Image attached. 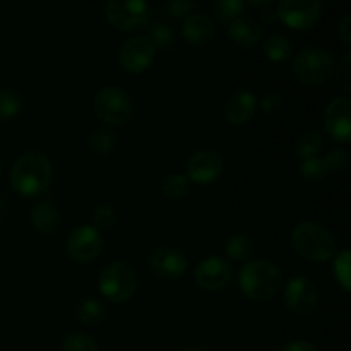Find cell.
<instances>
[{
    "instance_id": "cell-1",
    "label": "cell",
    "mask_w": 351,
    "mask_h": 351,
    "mask_svg": "<svg viewBox=\"0 0 351 351\" xmlns=\"http://www.w3.org/2000/svg\"><path fill=\"white\" fill-rule=\"evenodd\" d=\"M10 187L23 197H38L50 189L53 180V165L47 154L27 151L10 167Z\"/></svg>"
},
{
    "instance_id": "cell-2",
    "label": "cell",
    "mask_w": 351,
    "mask_h": 351,
    "mask_svg": "<svg viewBox=\"0 0 351 351\" xmlns=\"http://www.w3.org/2000/svg\"><path fill=\"white\" fill-rule=\"evenodd\" d=\"M237 283L247 300L264 304L273 300L283 288V271L266 259L247 261L237 274Z\"/></svg>"
},
{
    "instance_id": "cell-3",
    "label": "cell",
    "mask_w": 351,
    "mask_h": 351,
    "mask_svg": "<svg viewBox=\"0 0 351 351\" xmlns=\"http://www.w3.org/2000/svg\"><path fill=\"white\" fill-rule=\"evenodd\" d=\"M291 245L302 259L314 264L328 263L338 252V243L332 233L315 221L298 223L291 232Z\"/></svg>"
},
{
    "instance_id": "cell-4",
    "label": "cell",
    "mask_w": 351,
    "mask_h": 351,
    "mask_svg": "<svg viewBox=\"0 0 351 351\" xmlns=\"http://www.w3.org/2000/svg\"><path fill=\"white\" fill-rule=\"evenodd\" d=\"M291 72L300 84L315 88L328 82L335 74V58L324 48L307 47L295 55Z\"/></svg>"
},
{
    "instance_id": "cell-5",
    "label": "cell",
    "mask_w": 351,
    "mask_h": 351,
    "mask_svg": "<svg viewBox=\"0 0 351 351\" xmlns=\"http://www.w3.org/2000/svg\"><path fill=\"white\" fill-rule=\"evenodd\" d=\"M99 293L112 304H127L136 295L139 280H137L136 269L123 261L108 264L101 271L98 280Z\"/></svg>"
},
{
    "instance_id": "cell-6",
    "label": "cell",
    "mask_w": 351,
    "mask_h": 351,
    "mask_svg": "<svg viewBox=\"0 0 351 351\" xmlns=\"http://www.w3.org/2000/svg\"><path fill=\"white\" fill-rule=\"evenodd\" d=\"M95 115L108 127H122L132 119L134 101L129 93L119 86H105L93 99Z\"/></svg>"
},
{
    "instance_id": "cell-7",
    "label": "cell",
    "mask_w": 351,
    "mask_h": 351,
    "mask_svg": "<svg viewBox=\"0 0 351 351\" xmlns=\"http://www.w3.org/2000/svg\"><path fill=\"white\" fill-rule=\"evenodd\" d=\"M149 5L146 0H108L105 17L110 26L122 33H134L149 23Z\"/></svg>"
},
{
    "instance_id": "cell-8",
    "label": "cell",
    "mask_w": 351,
    "mask_h": 351,
    "mask_svg": "<svg viewBox=\"0 0 351 351\" xmlns=\"http://www.w3.org/2000/svg\"><path fill=\"white\" fill-rule=\"evenodd\" d=\"M69 257L77 264H89L95 263L101 256L105 249V239L101 232L96 230L93 225H81L75 226L67 237L65 242Z\"/></svg>"
},
{
    "instance_id": "cell-9",
    "label": "cell",
    "mask_w": 351,
    "mask_h": 351,
    "mask_svg": "<svg viewBox=\"0 0 351 351\" xmlns=\"http://www.w3.org/2000/svg\"><path fill=\"white\" fill-rule=\"evenodd\" d=\"M321 0H280L276 17L290 29L307 31L321 19Z\"/></svg>"
},
{
    "instance_id": "cell-10",
    "label": "cell",
    "mask_w": 351,
    "mask_h": 351,
    "mask_svg": "<svg viewBox=\"0 0 351 351\" xmlns=\"http://www.w3.org/2000/svg\"><path fill=\"white\" fill-rule=\"evenodd\" d=\"M283 290V302L288 311L295 315H311L315 311L319 302V291L314 281L305 276L291 278Z\"/></svg>"
},
{
    "instance_id": "cell-11",
    "label": "cell",
    "mask_w": 351,
    "mask_h": 351,
    "mask_svg": "<svg viewBox=\"0 0 351 351\" xmlns=\"http://www.w3.org/2000/svg\"><path fill=\"white\" fill-rule=\"evenodd\" d=\"M233 267L221 256H208L195 266L194 281L201 290L221 291L232 283Z\"/></svg>"
},
{
    "instance_id": "cell-12",
    "label": "cell",
    "mask_w": 351,
    "mask_h": 351,
    "mask_svg": "<svg viewBox=\"0 0 351 351\" xmlns=\"http://www.w3.org/2000/svg\"><path fill=\"white\" fill-rule=\"evenodd\" d=\"M156 50L158 48L146 34H137V36L129 38L120 48V65L129 74H143L154 62Z\"/></svg>"
},
{
    "instance_id": "cell-13",
    "label": "cell",
    "mask_w": 351,
    "mask_h": 351,
    "mask_svg": "<svg viewBox=\"0 0 351 351\" xmlns=\"http://www.w3.org/2000/svg\"><path fill=\"white\" fill-rule=\"evenodd\" d=\"M225 163L213 149H199L185 163V177L197 185H211L221 178Z\"/></svg>"
},
{
    "instance_id": "cell-14",
    "label": "cell",
    "mask_w": 351,
    "mask_h": 351,
    "mask_svg": "<svg viewBox=\"0 0 351 351\" xmlns=\"http://www.w3.org/2000/svg\"><path fill=\"white\" fill-rule=\"evenodd\" d=\"M324 132L339 144L351 143V99L336 96L324 110Z\"/></svg>"
},
{
    "instance_id": "cell-15",
    "label": "cell",
    "mask_w": 351,
    "mask_h": 351,
    "mask_svg": "<svg viewBox=\"0 0 351 351\" xmlns=\"http://www.w3.org/2000/svg\"><path fill=\"white\" fill-rule=\"evenodd\" d=\"M149 267L154 276L167 281H175L180 280L187 273L189 261L182 250L163 245L153 250V254L149 256Z\"/></svg>"
},
{
    "instance_id": "cell-16",
    "label": "cell",
    "mask_w": 351,
    "mask_h": 351,
    "mask_svg": "<svg viewBox=\"0 0 351 351\" xmlns=\"http://www.w3.org/2000/svg\"><path fill=\"white\" fill-rule=\"evenodd\" d=\"M257 112V98L254 96L252 91L247 89H240V91L233 93L225 103L223 108V117L228 123L235 127L247 125L250 120L254 119Z\"/></svg>"
},
{
    "instance_id": "cell-17",
    "label": "cell",
    "mask_w": 351,
    "mask_h": 351,
    "mask_svg": "<svg viewBox=\"0 0 351 351\" xmlns=\"http://www.w3.org/2000/svg\"><path fill=\"white\" fill-rule=\"evenodd\" d=\"M182 36L191 47L204 48L216 38V26L204 14H191L182 23Z\"/></svg>"
},
{
    "instance_id": "cell-18",
    "label": "cell",
    "mask_w": 351,
    "mask_h": 351,
    "mask_svg": "<svg viewBox=\"0 0 351 351\" xmlns=\"http://www.w3.org/2000/svg\"><path fill=\"white\" fill-rule=\"evenodd\" d=\"M228 38L240 48H254L263 40V26L252 17L240 16L228 24Z\"/></svg>"
},
{
    "instance_id": "cell-19",
    "label": "cell",
    "mask_w": 351,
    "mask_h": 351,
    "mask_svg": "<svg viewBox=\"0 0 351 351\" xmlns=\"http://www.w3.org/2000/svg\"><path fill=\"white\" fill-rule=\"evenodd\" d=\"M29 221L31 226L36 230L41 235H50L57 230L58 223H60V215H58L57 208L50 202H38L31 208L29 211Z\"/></svg>"
},
{
    "instance_id": "cell-20",
    "label": "cell",
    "mask_w": 351,
    "mask_h": 351,
    "mask_svg": "<svg viewBox=\"0 0 351 351\" xmlns=\"http://www.w3.org/2000/svg\"><path fill=\"white\" fill-rule=\"evenodd\" d=\"M108 314V307L101 298L86 297L75 307V319L84 326H98Z\"/></svg>"
},
{
    "instance_id": "cell-21",
    "label": "cell",
    "mask_w": 351,
    "mask_h": 351,
    "mask_svg": "<svg viewBox=\"0 0 351 351\" xmlns=\"http://www.w3.org/2000/svg\"><path fill=\"white\" fill-rule=\"evenodd\" d=\"M264 57L273 64H285L293 57V45L285 34L274 33L264 41Z\"/></svg>"
},
{
    "instance_id": "cell-22",
    "label": "cell",
    "mask_w": 351,
    "mask_h": 351,
    "mask_svg": "<svg viewBox=\"0 0 351 351\" xmlns=\"http://www.w3.org/2000/svg\"><path fill=\"white\" fill-rule=\"evenodd\" d=\"M254 252V243L245 233H233L225 242V254L233 263H247Z\"/></svg>"
},
{
    "instance_id": "cell-23",
    "label": "cell",
    "mask_w": 351,
    "mask_h": 351,
    "mask_svg": "<svg viewBox=\"0 0 351 351\" xmlns=\"http://www.w3.org/2000/svg\"><path fill=\"white\" fill-rule=\"evenodd\" d=\"M88 144L93 153L99 154V156H106V154L113 153V149H115L117 136L112 130V127L99 125L89 134Z\"/></svg>"
},
{
    "instance_id": "cell-24",
    "label": "cell",
    "mask_w": 351,
    "mask_h": 351,
    "mask_svg": "<svg viewBox=\"0 0 351 351\" xmlns=\"http://www.w3.org/2000/svg\"><path fill=\"white\" fill-rule=\"evenodd\" d=\"M322 146H324V137H322L321 132H317V130H304L295 141V153L302 160H308V158L317 156Z\"/></svg>"
},
{
    "instance_id": "cell-25",
    "label": "cell",
    "mask_w": 351,
    "mask_h": 351,
    "mask_svg": "<svg viewBox=\"0 0 351 351\" xmlns=\"http://www.w3.org/2000/svg\"><path fill=\"white\" fill-rule=\"evenodd\" d=\"M332 276H335L336 283L341 288L345 293L351 291V252L350 249H343L336 252L332 257Z\"/></svg>"
},
{
    "instance_id": "cell-26",
    "label": "cell",
    "mask_w": 351,
    "mask_h": 351,
    "mask_svg": "<svg viewBox=\"0 0 351 351\" xmlns=\"http://www.w3.org/2000/svg\"><path fill=\"white\" fill-rule=\"evenodd\" d=\"M161 194L170 201H180L189 194V180L184 173H170L161 182Z\"/></svg>"
},
{
    "instance_id": "cell-27",
    "label": "cell",
    "mask_w": 351,
    "mask_h": 351,
    "mask_svg": "<svg viewBox=\"0 0 351 351\" xmlns=\"http://www.w3.org/2000/svg\"><path fill=\"white\" fill-rule=\"evenodd\" d=\"M243 9H245L243 0H215L213 14H215V19L218 23L230 24L233 19L242 16Z\"/></svg>"
},
{
    "instance_id": "cell-28",
    "label": "cell",
    "mask_w": 351,
    "mask_h": 351,
    "mask_svg": "<svg viewBox=\"0 0 351 351\" xmlns=\"http://www.w3.org/2000/svg\"><path fill=\"white\" fill-rule=\"evenodd\" d=\"M23 110L19 93L10 88H0V120H12Z\"/></svg>"
},
{
    "instance_id": "cell-29",
    "label": "cell",
    "mask_w": 351,
    "mask_h": 351,
    "mask_svg": "<svg viewBox=\"0 0 351 351\" xmlns=\"http://www.w3.org/2000/svg\"><path fill=\"white\" fill-rule=\"evenodd\" d=\"M300 175L304 177L305 182L308 184H319L326 178L328 170H326V165L322 161V158H308L300 163Z\"/></svg>"
},
{
    "instance_id": "cell-30",
    "label": "cell",
    "mask_w": 351,
    "mask_h": 351,
    "mask_svg": "<svg viewBox=\"0 0 351 351\" xmlns=\"http://www.w3.org/2000/svg\"><path fill=\"white\" fill-rule=\"evenodd\" d=\"M62 351H98V345L86 332H71L62 341Z\"/></svg>"
},
{
    "instance_id": "cell-31",
    "label": "cell",
    "mask_w": 351,
    "mask_h": 351,
    "mask_svg": "<svg viewBox=\"0 0 351 351\" xmlns=\"http://www.w3.org/2000/svg\"><path fill=\"white\" fill-rule=\"evenodd\" d=\"M117 219H119V216H117V211L115 208H113L112 204H99L98 208H95V211H93V226H95L96 230H110L112 226H115Z\"/></svg>"
},
{
    "instance_id": "cell-32",
    "label": "cell",
    "mask_w": 351,
    "mask_h": 351,
    "mask_svg": "<svg viewBox=\"0 0 351 351\" xmlns=\"http://www.w3.org/2000/svg\"><path fill=\"white\" fill-rule=\"evenodd\" d=\"M322 161H324L326 165V170H328V173H343V171L348 168V153H346L345 149H331L326 153V156L322 158Z\"/></svg>"
},
{
    "instance_id": "cell-33",
    "label": "cell",
    "mask_w": 351,
    "mask_h": 351,
    "mask_svg": "<svg viewBox=\"0 0 351 351\" xmlns=\"http://www.w3.org/2000/svg\"><path fill=\"white\" fill-rule=\"evenodd\" d=\"M149 38L156 48H168L175 41V34L167 23H156L151 26Z\"/></svg>"
},
{
    "instance_id": "cell-34",
    "label": "cell",
    "mask_w": 351,
    "mask_h": 351,
    "mask_svg": "<svg viewBox=\"0 0 351 351\" xmlns=\"http://www.w3.org/2000/svg\"><path fill=\"white\" fill-rule=\"evenodd\" d=\"M336 81H338L339 89L345 93V96H350L351 93V55L346 53L341 58L336 72Z\"/></svg>"
},
{
    "instance_id": "cell-35",
    "label": "cell",
    "mask_w": 351,
    "mask_h": 351,
    "mask_svg": "<svg viewBox=\"0 0 351 351\" xmlns=\"http://www.w3.org/2000/svg\"><path fill=\"white\" fill-rule=\"evenodd\" d=\"M281 106H283V98L278 93H266L261 96V99H257V108L266 115H274L280 112Z\"/></svg>"
},
{
    "instance_id": "cell-36",
    "label": "cell",
    "mask_w": 351,
    "mask_h": 351,
    "mask_svg": "<svg viewBox=\"0 0 351 351\" xmlns=\"http://www.w3.org/2000/svg\"><path fill=\"white\" fill-rule=\"evenodd\" d=\"M194 10V0H170L168 2V12L177 19H185Z\"/></svg>"
},
{
    "instance_id": "cell-37",
    "label": "cell",
    "mask_w": 351,
    "mask_h": 351,
    "mask_svg": "<svg viewBox=\"0 0 351 351\" xmlns=\"http://www.w3.org/2000/svg\"><path fill=\"white\" fill-rule=\"evenodd\" d=\"M338 36L345 45H351V17L348 14L338 23Z\"/></svg>"
},
{
    "instance_id": "cell-38",
    "label": "cell",
    "mask_w": 351,
    "mask_h": 351,
    "mask_svg": "<svg viewBox=\"0 0 351 351\" xmlns=\"http://www.w3.org/2000/svg\"><path fill=\"white\" fill-rule=\"evenodd\" d=\"M281 351H319V348L312 343L305 341V339H297V341L287 343Z\"/></svg>"
},
{
    "instance_id": "cell-39",
    "label": "cell",
    "mask_w": 351,
    "mask_h": 351,
    "mask_svg": "<svg viewBox=\"0 0 351 351\" xmlns=\"http://www.w3.org/2000/svg\"><path fill=\"white\" fill-rule=\"evenodd\" d=\"M243 2L250 3L252 7H259V9H267L273 3V0H243Z\"/></svg>"
},
{
    "instance_id": "cell-40",
    "label": "cell",
    "mask_w": 351,
    "mask_h": 351,
    "mask_svg": "<svg viewBox=\"0 0 351 351\" xmlns=\"http://www.w3.org/2000/svg\"><path fill=\"white\" fill-rule=\"evenodd\" d=\"M184 351H204V350H201V348H185Z\"/></svg>"
},
{
    "instance_id": "cell-41",
    "label": "cell",
    "mask_w": 351,
    "mask_h": 351,
    "mask_svg": "<svg viewBox=\"0 0 351 351\" xmlns=\"http://www.w3.org/2000/svg\"><path fill=\"white\" fill-rule=\"evenodd\" d=\"M0 171H2V158H0Z\"/></svg>"
}]
</instances>
